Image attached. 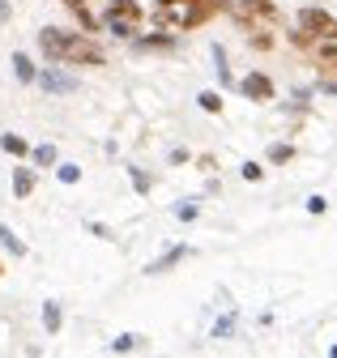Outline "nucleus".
I'll return each instance as SVG.
<instances>
[{
    "label": "nucleus",
    "instance_id": "1",
    "mask_svg": "<svg viewBox=\"0 0 337 358\" xmlns=\"http://www.w3.org/2000/svg\"><path fill=\"white\" fill-rule=\"evenodd\" d=\"M38 48H43L52 60H64V64H90V69H99V64H103V52L94 48L90 38L69 34V30H60V26L38 30Z\"/></svg>",
    "mask_w": 337,
    "mask_h": 358
},
{
    "label": "nucleus",
    "instance_id": "2",
    "mask_svg": "<svg viewBox=\"0 0 337 358\" xmlns=\"http://www.w3.org/2000/svg\"><path fill=\"white\" fill-rule=\"evenodd\" d=\"M222 5H227V0H188V5H175V9H158V13H162L166 22H175V26L192 30V26H205V22L214 17Z\"/></svg>",
    "mask_w": 337,
    "mask_h": 358
},
{
    "label": "nucleus",
    "instance_id": "3",
    "mask_svg": "<svg viewBox=\"0 0 337 358\" xmlns=\"http://www.w3.org/2000/svg\"><path fill=\"white\" fill-rule=\"evenodd\" d=\"M137 22H141V5L137 0H111V9H107V26L115 34H137Z\"/></svg>",
    "mask_w": 337,
    "mask_h": 358
},
{
    "label": "nucleus",
    "instance_id": "4",
    "mask_svg": "<svg viewBox=\"0 0 337 358\" xmlns=\"http://www.w3.org/2000/svg\"><path fill=\"white\" fill-rule=\"evenodd\" d=\"M299 30H308L312 38H337V22L324 13V9H299Z\"/></svg>",
    "mask_w": 337,
    "mask_h": 358
},
{
    "label": "nucleus",
    "instance_id": "5",
    "mask_svg": "<svg viewBox=\"0 0 337 358\" xmlns=\"http://www.w3.org/2000/svg\"><path fill=\"white\" fill-rule=\"evenodd\" d=\"M239 90H243V94H248L252 103H269V99H273V81H269L265 73H252V77H243V85H239Z\"/></svg>",
    "mask_w": 337,
    "mask_h": 358
},
{
    "label": "nucleus",
    "instance_id": "6",
    "mask_svg": "<svg viewBox=\"0 0 337 358\" xmlns=\"http://www.w3.org/2000/svg\"><path fill=\"white\" fill-rule=\"evenodd\" d=\"M239 17H278V9L269 0H243L239 5Z\"/></svg>",
    "mask_w": 337,
    "mask_h": 358
},
{
    "label": "nucleus",
    "instance_id": "7",
    "mask_svg": "<svg viewBox=\"0 0 337 358\" xmlns=\"http://www.w3.org/2000/svg\"><path fill=\"white\" fill-rule=\"evenodd\" d=\"M184 256H188V248H175V252H166V256H162L158 264H150V273H162V268H171V264H180Z\"/></svg>",
    "mask_w": 337,
    "mask_h": 358
},
{
    "label": "nucleus",
    "instance_id": "8",
    "mask_svg": "<svg viewBox=\"0 0 337 358\" xmlns=\"http://www.w3.org/2000/svg\"><path fill=\"white\" fill-rule=\"evenodd\" d=\"M13 192H17V196H30V192H34V175H30V171H17V175H13Z\"/></svg>",
    "mask_w": 337,
    "mask_h": 358
},
{
    "label": "nucleus",
    "instance_id": "9",
    "mask_svg": "<svg viewBox=\"0 0 337 358\" xmlns=\"http://www.w3.org/2000/svg\"><path fill=\"white\" fill-rule=\"evenodd\" d=\"M196 103H201V111H209V115H218V111H222V99L214 94V90H205V94H201Z\"/></svg>",
    "mask_w": 337,
    "mask_h": 358
},
{
    "label": "nucleus",
    "instance_id": "10",
    "mask_svg": "<svg viewBox=\"0 0 337 358\" xmlns=\"http://www.w3.org/2000/svg\"><path fill=\"white\" fill-rule=\"evenodd\" d=\"M320 69H333L337 73V48H333L329 38H324V48H320Z\"/></svg>",
    "mask_w": 337,
    "mask_h": 358
},
{
    "label": "nucleus",
    "instance_id": "11",
    "mask_svg": "<svg viewBox=\"0 0 337 358\" xmlns=\"http://www.w3.org/2000/svg\"><path fill=\"white\" fill-rule=\"evenodd\" d=\"M43 324H48V333H56V329H60V307H56V303H48V307H43Z\"/></svg>",
    "mask_w": 337,
    "mask_h": 358
},
{
    "label": "nucleus",
    "instance_id": "12",
    "mask_svg": "<svg viewBox=\"0 0 337 358\" xmlns=\"http://www.w3.org/2000/svg\"><path fill=\"white\" fill-rule=\"evenodd\" d=\"M13 69H17V77H22V81H34V64H30L26 56H13Z\"/></svg>",
    "mask_w": 337,
    "mask_h": 358
},
{
    "label": "nucleus",
    "instance_id": "13",
    "mask_svg": "<svg viewBox=\"0 0 337 358\" xmlns=\"http://www.w3.org/2000/svg\"><path fill=\"white\" fill-rule=\"evenodd\" d=\"M34 162H38V166H52V162H56V145H38V150H34Z\"/></svg>",
    "mask_w": 337,
    "mask_h": 358
},
{
    "label": "nucleus",
    "instance_id": "14",
    "mask_svg": "<svg viewBox=\"0 0 337 358\" xmlns=\"http://www.w3.org/2000/svg\"><path fill=\"white\" fill-rule=\"evenodd\" d=\"M290 158H294V150H290V145H273V150H269V162H278V166H282V162H290Z\"/></svg>",
    "mask_w": 337,
    "mask_h": 358
},
{
    "label": "nucleus",
    "instance_id": "15",
    "mask_svg": "<svg viewBox=\"0 0 337 358\" xmlns=\"http://www.w3.org/2000/svg\"><path fill=\"white\" fill-rule=\"evenodd\" d=\"M0 239H5V248H9V252H17V256H22V252H26V248H22V243H17V235H13V231H9V227H0Z\"/></svg>",
    "mask_w": 337,
    "mask_h": 358
},
{
    "label": "nucleus",
    "instance_id": "16",
    "mask_svg": "<svg viewBox=\"0 0 337 358\" xmlns=\"http://www.w3.org/2000/svg\"><path fill=\"white\" fill-rule=\"evenodd\" d=\"M43 85H48V90H73V81H69V77H56V73H48Z\"/></svg>",
    "mask_w": 337,
    "mask_h": 358
},
{
    "label": "nucleus",
    "instance_id": "17",
    "mask_svg": "<svg viewBox=\"0 0 337 358\" xmlns=\"http://www.w3.org/2000/svg\"><path fill=\"white\" fill-rule=\"evenodd\" d=\"M0 145H5L9 154H26V141H22V137H13V132H9V137H5V141H0Z\"/></svg>",
    "mask_w": 337,
    "mask_h": 358
},
{
    "label": "nucleus",
    "instance_id": "18",
    "mask_svg": "<svg viewBox=\"0 0 337 358\" xmlns=\"http://www.w3.org/2000/svg\"><path fill=\"white\" fill-rule=\"evenodd\" d=\"M60 179H64V184H77V179H81V171H77L73 162H64V166H60Z\"/></svg>",
    "mask_w": 337,
    "mask_h": 358
},
{
    "label": "nucleus",
    "instance_id": "19",
    "mask_svg": "<svg viewBox=\"0 0 337 358\" xmlns=\"http://www.w3.org/2000/svg\"><path fill=\"white\" fill-rule=\"evenodd\" d=\"M265 171H261V162H243V179H252V184H257Z\"/></svg>",
    "mask_w": 337,
    "mask_h": 358
},
{
    "label": "nucleus",
    "instance_id": "20",
    "mask_svg": "<svg viewBox=\"0 0 337 358\" xmlns=\"http://www.w3.org/2000/svg\"><path fill=\"white\" fill-rule=\"evenodd\" d=\"M133 345H137V337H115V341H111L115 354H120V350H133Z\"/></svg>",
    "mask_w": 337,
    "mask_h": 358
},
{
    "label": "nucleus",
    "instance_id": "21",
    "mask_svg": "<svg viewBox=\"0 0 337 358\" xmlns=\"http://www.w3.org/2000/svg\"><path fill=\"white\" fill-rule=\"evenodd\" d=\"M252 48H261V52H269V48H273V38H269V34H252Z\"/></svg>",
    "mask_w": 337,
    "mask_h": 358
},
{
    "label": "nucleus",
    "instance_id": "22",
    "mask_svg": "<svg viewBox=\"0 0 337 358\" xmlns=\"http://www.w3.org/2000/svg\"><path fill=\"white\" fill-rule=\"evenodd\" d=\"M9 17V5H5V0H0V22H5Z\"/></svg>",
    "mask_w": 337,
    "mask_h": 358
},
{
    "label": "nucleus",
    "instance_id": "23",
    "mask_svg": "<svg viewBox=\"0 0 337 358\" xmlns=\"http://www.w3.org/2000/svg\"><path fill=\"white\" fill-rule=\"evenodd\" d=\"M64 5H69V9H81V5H86V0H64Z\"/></svg>",
    "mask_w": 337,
    "mask_h": 358
}]
</instances>
